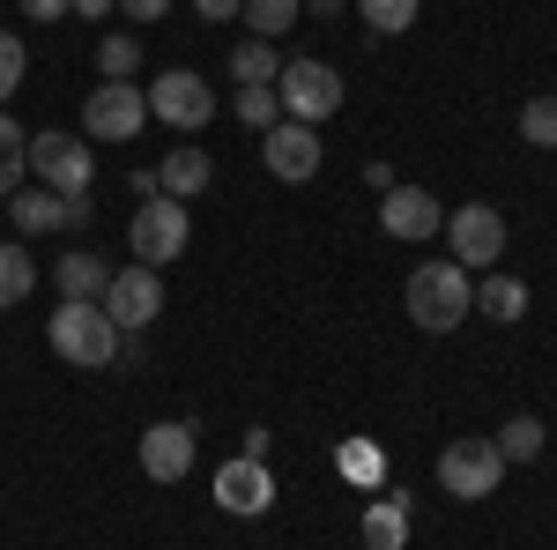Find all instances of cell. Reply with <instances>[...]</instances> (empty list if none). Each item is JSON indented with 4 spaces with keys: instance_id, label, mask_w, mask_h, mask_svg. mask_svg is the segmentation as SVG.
<instances>
[{
    "instance_id": "cell-1",
    "label": "cell",
    "mask_w": 557,
    "mask_h": 550,
    "mask_svg": "<svg viewBox=\"0 0 557 550\" xmlns=\"http://www.w3.org/2000/svg\"><path fill=\"white\" fill-rule=\"evenodd\" d=\"M401 305H409V320H417L424 335H454V328L475 313V283H469L461 260H424V268L409 276Z\"/></svg>"
},
{
    "instance_id": "cell-2",
    "label": "cell",
    "mask_w": 557,
    "mask_h": 550,
    "mask_svg": "<svg viewBox=\"0 0 557 550\" xmlns=\"http://www.w3.org/2000/svg\"><path fill=\"white\" fill-rule=\"evenodd\" d=\"M45 335L60 350V365H83V372H104L120 357V320L104 305H89V297H60V313H52Z\"/></svg>"
},
{
    "instance_id": "cell-3",
    "label": "cell",
    "mask_w": 557,
    "mask_h": 550,
    "mask_svg": "<svg viewBox=\"0 0 557 550\" xmlns=\"http://www.w3.org/2000/svg\"><path fill=\"white\" fill-rule=\"evenodd\" d=\"M275 105H283V120L320 127V120L343 112V75H335L327 60H283V75H275Z\"/></svg>"
},
{
    "instance_id": "cell-4",
    "label": "cell",
    "mask_w": 557,
    "mask_h": 550,
    "mask_svg": "<svg viewBox=\"0 0 557 550\" xmlns=\"http://www.w3.org/2000/svg\"><path fill=\"white\" fill-rule=\"evenodd\" d=\"M186 239H194V216H186V201H172V194H157V201H141L127 223V254L141 260V268H164V260L186 254Z\"/></svg>"
},
{
    "instance_id": "cell-5",
    "label": "cell",
    "mask_w": 557,
    "mask_h": 550,
    "mask_svg": "<svg viewBox=\"0 0 557 550\" xmlns=\"http://www.w3.org/2000/svg\"><path fill=\"white\" fill-rule=\"evenodd\" d=\"M30 171H38V186H52V194H67V201H89V179H97V164H89V142L83 134H60L45 127L30 134Z\"/></svg>"
},
{
    "instance_id": "cell-6",
    "label": "cell",
    "mask_w": 557,
    "mask_h": 550,
    "mask_svg": "<svg viewBox=\"0 0 557 550\" xmlns=\"http://www.w3.org/2000/svg\"><path fill=\"white\" fill-rule=\"evenodd\" d=\"M498 484H506V454H498L491 439H454V447L438 454V491H446V499H461V506L491 499Z\"/></svg>"
},
{
    "instance_id": "cell-7",
    "label": "cell",
    "mask_w": 557,
    "mask_h": 550,
    "mask_svg": "<svg viewBox=\"0 0 557 550\" xmlns=\"http://www.w3.org/2000/svg\"><path fill=\"white\" fill-rule=\"evenodd\" d=\"M149 120H164L172 134H201L215 120V89L194 75V68H164L149 83Z\"/></svg>"
},
{
    "instance_id": "cell-8",
    "label": "cell",
    "mask_w": 557,
    "mask_h": 550,
    "mask_svg": "<svg viewBox=\"0 0 557 550\" xmlns=\"http://www.w3.org/2000/svg\"><path fill=\"white\" fill-rule=\"evenodd\" d=\"M141 127H149V89L97 83L83 97V142H134Z\"/></svg>"
},
{
    "instance_id": "cell-9",
    "label": "cell",
    "mask_w": 557,
    "mask_h": 550,
    "mask_svg": "<svg viewBox=\"0 0 557 550\" xmlns=\"http://www.w3.org/2000/svg\"><path fill=\"white\" fill-rule=\"evenodd\" d=\"M112 320H120V335H134V328H149L157 313H164V276L157 268H112V283H104V297H97Z\"/></svg>"
},
{
    "instance_id": "cell-10",
    "label": "cell",
    "mask_w": 557,
    "mask_h": 550,
    "mask_svg": "<svg viewBox=\"0 0 557 550\" xmlns=\"http://www.w3.org/2000/svg\"><path fill=\"white\" fill-rule=\"evenodd\" d=\"M446 246L461 268H491V260L506 254V216L491 209V201H469V209H446Z\"/></svg>"
},
{
    "instance_id": "cell-11",
    "label": "cell",
    "mask_w": 557,
    "mask_h": 550,
    "mask_svg": "<svg viewBox=\"0 0 557 550\" xmlns=\"http://www.w3.org/2000/svg\"><path fill=\"white\" fill-rule=\"evenodd\" d=\"M215 506L238 513V521H260V513L275 506V476L260 454H231V462L215 468Z\"/></svg>"
},
{
    "instance_id": "cell-12",
    "label": "cell",
    "mask_w": 557,
    "mask_h": 550,
    "mask_svg": "<svg viewBox=\"0 0 557 550\" xmlns=\"http://www.w3.org/2000/svg\"><path fill=\"white\" fill-rule=\"evenodd\" d=\"M260 157H268V171L283 179V186H305V179H320V134L305 127V120H275V127L260 134Z\"/></svg>"
},
{
    "instance_id": "cell-13",
    "label": "cell",
    "mask_w": 557,
    "mask_h": 550,
    "mask_svg": "<svg viewBox=\"0 0 557 550\" xmlns=\"http://www.w3.org/2000/svg\"><path fill=\"white\" fill-rule=\"evenodd\" d=\"M380 231L409 246V239H431V231H446V209L431 201L424 186H386V194H380Z\"/></svg>"
},
{
    "instance_id": "cell-14",
    "label": "cell",
    "mask_w": 557,
    "mask_h": 550,
    "mask_svg": "<svg viewBox=\"0 0 557 550\" xmlns=\"http://www.w3.org/2000/svg\"><path fill=\"white\" fill-rule=\"evenodd\" d=\"M186 468H194V424H149L141 431V476L149 484H186Z\"/></svg>"
},
{
    "instance_id": "cell-15",
    "label": "cell",
    "mask_w": 557,
    "mask_h": 550,
    "mask_svg": "<svg viewBox=\"0 0 557 550\" xmlns=\"http://www.w3.org/2000/svg\"><path fill=\"white\" fill-rule=\"evenodd\" d=\"M8 216H15V231H60V223H89V201H67V194H52V186H23V194H8Z\"/></svg>"
},
{
    "instance_id": "cell-16",
    "label": "cell",
    "mask_w": 557,
    "mask_h": 550,
    "mask_svg": "<svg viewBox=\"0 0 557 550\" xmlns=\"http://www.w3.org/2000/svg\"><path fill=\"white\" fill-rule=\"evenodd\" d=\"M357 543L364 550H409V506L394 491H380L372 506L357 513Z\"/></svg>"
},
{
    "instance_id": "cell-17",
    "label": "cell",
    "mask_w": 557,
    "mask_h": 550,
    "mask_svg": "<svg viewBox=\"0 0 557 550\" xmlns=\"http://www.w3.org/2000/svg\"><path fill=\"white\" fill-rule=\"evenodd\" d=\"M209 179H215V157H209V149H172V157L157 164V194L194 201V194H209Z\"/></svg>"
},
{
    "instance_id": "cell-18",
    "label": "cell",
    "mask_w": 557,
    "mask_h": 550,
    "mask_svg": "<svg viewBox=\"0 0 557 550\" xmlns=\"http://www.w3.org/2000/svg\"><path fill=\"white\" fill-rule=\"evenodd\" d=\"M475 313L498 320V328H513L520 313H528V283H520V276H483V283H475Z\"/></svg>"
},
{
    "instance_id": "cell-19",
    "label": "cell",
    "mask_w": 557,
    "mask_h": 550,
    "mask_svg": "<svg viewBox=\"0 0 557 550\" xmlns=\"http://www.w3.org/2000/svg\"><path fill=\"white\" fill-rule=\"evenodd\" d=\"M231 75H238V89H275V75H283V52H275L268 38L231 45Z\"/></svg>"
},
{
    "instance_id": "cell-20",
    "label": "cell",
    "mask_w": 557,
    "mask_h": 550,
    "mask_svg": "<svg viewBox=\"0 0 557 550\" xmlns=\"http://www.w3.org/2000/svg\"><path fill=\"white\" fill-rule=\"evenodd\" d=\"M335 468H343L357 491H380L386 484V454L372 447V439H343V447H335Z\"/></svg>"
},
{
    "instance_id": "cell-21",
    "label": "cell",
    "mask_w": 557,
    "mask_h": 550,
    "mask_svg": "<svg viewBox=\"0 0 557 550\" xmlns=\"http://www.w3.org/2000/svg\"><path fill=\"white\" fill-rule=\"evenodd\" d=\"M104 283H112V268L97 254H60V297H89V305H97Z\"/></svg>"
},
{
    "instance_id": "cell-22",
    "label": "cell",
    "mask_w": 557,
    "mask_h": 550,
    "mask_svg": "<svg viewBox=\"0 0 557 550\" xmlns=\"http://www.w3.org/2000/svg\"><path fill=\"white\" fill-rule=\"evenodd\" d=\"M357 15H364L372 38H401V30H417L424 0H357Z\"/></svg>"
},
{
    "instance_id": "cell-23",
    "label": "cell",
    "mask_w": 557,
    "mask_h": 550,
    "mask_svg": "<svg viewBox=\"0 0 557 550\" xmlns=\"http://www.w3.org/2000/svg\"><path fill=\"white\" fill-rule=\"evenodd\" d=\"M23 149H30V134L0 112V201H8V194H23V171H30V157H23Z\"/></svg>"
},
{
    "instance_id": "cell-24",
    "label": "cell",
    "mask_w": 557,
    "mask_h": 550,
    "mask_svg": "<svg viewBox=\"0 0 557 550\" xmlns=\"http://www.w3.org/2000/svg\"><path fill=\"white\" fill-rule=\"evenodd\" d=\"M30 291H38V260L23 254V246H0V313L23 305Z\"/></svg>"
},
{
    "instance_id": "cell-25",
    "label": "cell",
    "mask_w": 557,
    "mask_h": 550,
    "mask_svg": "<svg viewBox=\"0 0 557 550\" xmlns=\"http://www.w3.org/2000/svg\"><path fill=\"white\" fill-rule=\"evenodd\" d=\"M543 439H550V431H543V417H506V431H498L491 447H498V454H506V468H513V462H535V454H543Z\"/></svg>"
},
{
    "instance_id": "cell-26",
    "label": "cell",
    "mask_w": 557,
    "mask_h": 550,
    "mask_svg": "<svg viewBox=\"0 0 557 550\" xmlns=\"http://www.w3.org/2000/svg\"><path fill=\"white\" fill-rule=\"evenodd\" d=\"M238 15H246V30H253V38L275 45L283 30H290V23H298V0H246Z\"/></svg>"
},
{
    "instance_id": "cell-27",
    "label": "cell",
    "mask_w": 557,
    "mask_h": 550,
    "mask_svg": "<svg viewBox=\"0 0 557 550\" xmlns=\"http://www.w3.org/2000/svg\"><path fill=\"white\" fill-rule=\"evenodd\" d=\"M141 68V38H97V75L104 83H134Z\"/></svg>"
},
{
    "instance_id": "cell-28",
    "label": "cell",
    "mask_w": 557,
    "mask_h": 550,
    "mask_svg": "<svg viewBox=\"0 0 557 550\" xmlns=\"http://www.w3.org/2000/svg\"><path fill=\"white\" fill-rule=\"evenodd\" d=\"M520 142L528 149H557V97H528L520 105Z\"/></svg>"
},
{
    "instance_id": "cell-29",
    "label": "cell",
    "mask_w": 557,
    "mask_h": 550,
    "mask_svg": "<svg viewBox=\"0 0 557 550\" xmlns=\"http://www.w3.org/2000/svg\"><path fill=\"white\" fill-rule=\"evenodd\" d=\"M23 75H30V52H23V38L0 30V112H8V97L23 89Z\"/></svg>"
},
{
    "instance_id": "cell-30",
    "label": "cell",
    "mask_w": 557,
    "mask_h": 550,
    "mask_svg": "<svg viewBox=\"0 0 557 550\" xmlns=\"http://www.w3.org/2000/svg\"><path fill=\"white\" fill-rule=\"evenodd\" d=\"M238 120L268 134L275 120H283V105H275V89H238Z\"/></svg>"
},
{
    "instance_id": "cell-31",
    "label": "cell",
    "mask_w": 557,
    "mask_h": 550,
    "mask_svg": "<svg viewBox=\"0 0 557 550\" xmlns=\"http://www.w3.org/2000/svg\"><path fill=\"white\" fill-rule=\"evenodd\" d=\"M15 8H23L30 23H60V15H67V0H15Z\"/></svg>"
},
{
    "instance_id": "cell-32",
    "label": "cell",
    "mask_w": 557,
    "mask_h": 550,
    "mask_svg": "<svg viewBox=\"0 0 557 550\" xmlns=\"http://www.w3.org/2000/svg\"><path fill=\"white\" fill-rule=\"evenodd\" d=\"M238 8H246V0H194V15H201V23H231Z\"/></svg>"
},
{
    "instance_id": "cell-33",
    "label": "cell",
    "mask_w": 557,
    "mask_h": 550,
    "mask_svg": "<svg viewBox=\"0 0 557 550\" xmlns=\"http://www.w3.org/2000/svg\"><path fill=\"white\" fill-rule=\"evenodd\" d=\"M120 8H127L134 23H157V15H164V8H172V0H120Z\"/></svg>"
},
{
    "instance_id": "cell-34",
    "label": "cell",
    "mask_w": 557,
    "mask_h": 550,
    "mask_svg": "<svg viewBox=\"0 0 557 550\" xmlns=\"http://www.w3.org/2000/svg\"><path fill=\"white\" fill-rule=\"evenodd\" d=\"M112 8H120V0H67V15H89V23H97V15H112Z\"/></svg>"
},
{
    "instance_id": "cell-35",
    "label": "cell",
    "mask_w": 557,
    "mask_h": 550,
    "mask_svg": "<svg viewBox=\"0 0 557 550\" xmlns=\"http://www.w3.org/2000/svg\"><path fill=\"white\" fill-rule=\"evenodd\" d=\"M305 8H312V15H343L349 0H305Z\"/></svg>"
}]
</instances>
